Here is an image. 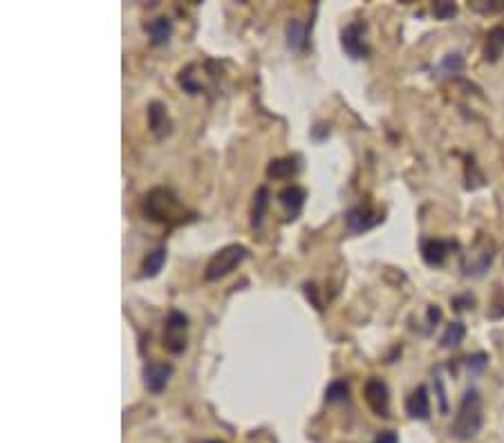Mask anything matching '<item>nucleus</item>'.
<instances>
[{
	"label": "nucleus",
	"mask_w": 504,
	"mask_h": 443,
	"mask_svg": "<svg viewBox=\"0 0 504 443\" xmlns=\"http://www.w3.org/2000/svg\"><path fill=\"white\" fill-rule=\"evenodd\" d=\"M363 394H365V403L370 405V410L376 417H390V392H388V385L381 378L376 376L367 378Z\"/></svg>",
	"instance_id": "39448f33"
},
{
	"label": "nucleus",
	"mask_w": 504,
	"mask_h": 443,
	"mask_svg": "<svg viewBox=\"0 0 504 443\" xmlns=\"http://www.w3.org/2000/svg\"><path fill=\"white\" fill-rule=\"evenodd\" d=\"M141 211L150 222L157 224H170L179 220L182 209H179V200L168 191V188H152V191L143 197Z\"/></svg>",
	"instance_id": "f03ea898"
},
{
	"label": "nucleus",
	"mask_w": 504,
	"mask_h": 443,
	"mask_svg": "<svg viewBox=\"0 0 504 443\" xmlns=\"http://www.w3.org/2000/svg\"><path fill=\"white\" fill-rule=\"evenodd\" d=\"M473 305V298L471 296H460V298H453V307L455 309H466V307Z\"/></svg>",
	"instance_id": "c756f323"
},
{
	"label": "nucleus",
	"mask_w": 504,
	"mask_h": 443,
	"mask_svg": "<svg viewBox=\"0 0 504 443\" xmlns=\"http://www.w3.org/2000/svg\"><path fill=\"white\" fill-rule=\"evenodd\" d=\"M308 200V193L301 186H287L278 193V202L285 206L287 211V222H294L303 211V204Z\"/></svg>",
	"instance_id": "f8f14e48"
},
{
	"label": "nucleus",
	"mask_w": 504,
	"mask_h": 443,
	"mask_svg": "<svg viewBox=\"0 0 504 443\" xmlns=\"http://www.w3.org/2000/svg\"><path fill=\"white\" fill-rule=\"evenodd\" d=\"M439 318H442V311H439V307L437 305H430L428 307V322L430 324H437Z\"/></svg>",
	"instance_id": "7c9ffc66"
},
{
	"label": "nucleus",
	"mask_w": 504,
	"mask_h": 443,
	"mask_svg": "<svg viewBox=\"0 0 504 443\" xmlns=\"http://www.w3.org/2000/svg\"><path fill=\"white\" fill-rule=\"evenodd\" d=\"M406 412L410 419L426 421L430 417V401H428V390L424 385H419L417 390H412V394L406 399Z\"/></svg>",
	"instance_id": "ddd939ff"
},
{
	"label": "nucleus",
	"mask_w": 504,
	"mask_h": 443,
	"mask_svg": "<svg viewBox=\"0 0 504 443\" xmlns=\"http://www.w3.org/2000/svg\"><path fill=\"white\" fill-rule=\"evenodd\" d=\"M206 443H222V441H206Z\"/></svg>",
	"instance_id": "2f4dec72"
},
{
	"label": "nucleus",
	"mask_w": 504,
	"mask_h": 443,
	"mask_svg": "<svg viewBox=\"0 0 504 443\" xmlns=\"http://www.w3.org/2000/svg\"><path fill=\"white\" fill-rule=\"evenodd\" d=\"M504 50V25L493 27L487 36V48H484V56L487 61H498V56Z\"/></svg>",
	"instance_id": "a211bd4d"
},
{
	"label": "nucleus",
	"mask_w": 504,
	"mask_h": 443,
	"mask_svg": "<svg viewBox=\"0 0 504 443\" xmlns=\"http://www.w3.org/2000/svg\"><path fill=\"white\" fill-rule=\"evenodd\" d=\"M464 336H466V327H464V324L462 322H451L446 327V331L442 333V338H439V347L453 349V347H457L464 340Z\"/></svg>",
	"instance_id": "6ab92c4d"
},
{
	"label": "nucleus",
	"mask_w": 504,
	"mask_h": 443,
	"mask_svg": "<svg viewBox=\"0 0 504 443\" xmlns=\"http://www.w3.org/2000/svg\"><path fill=\"white\" fill-rule=\"evenodd\" d=\"M247 256H249V251H247V247H242V244H229V247L220 249L209 260V265H206L204 280L206 282H213V280L229 276L233 269L240 267L242 262L247 260Z\"/></svg>",
	"instance_id": "7ed1b4c3"
},
{
	"label": "nucleus",
	"mask_w": 504,
	"mask_h": 443,
	"mask_svg": "<svg viewBox=\"0 0 504 443\" xmlns=\"http://www.w3.org/2000/svg\"><path fill=\"white\" fill-rule=\"evenodd\" d=\"M350 396V383L345 378H336V381H332L325 390V401L327 403H336V401H345Z\"/></svg>",
	"instance_id": "412c9836"
},
{
	"label": "nucleus",
	"mask_w": 504,
	"mask_h": 443,
	"mask_svg": "<svg viewBox=\"0 0 504 443\" xmlns=\"http://www.w3.org/2000/svg\"><path fill=\"white\" fill-rule=\"evenodd\" d=\"M433 385H435V390H437V399H439V410H442L444 414L448 412V399H446V390H444V383H442V376L435 374L433 376Z\"/></svg>",
	"instance_id": "a878e982"
},
{
	"label": "nucleus",
	"mask_w": 504,
	"mask_h": 443,
	"mask_svg": "<svg viewBox=\"0 0 504 443\" xmlns=\"http://www.w3.org/2000/svg\"><path fill=\"white\" fill-rule=\"evenodd\" d=\"M433 14L439 21H451V18L457 14V5L451 3V0H439V3L433 5Z\"/></svg>",
	"instance_id": "5701e85b"
},
{
	"label": "nucleus",
	"mask_w": 504,
	"mask_h": 443,
	"mask_svg": "<svg viewBox=\"0 0 504 443\" xmlns=\"http://www.w3.org/2000/svg\"><path fill=\"white\" fill-rule=\"evenodd\" d=\"M493 251H496L493 249V244L487 238H480L478 242H475V247L469 251L471 256L464 262V274L466 276H482L484 271L491 267L493 256H496Z\"/></svg>",
	"instance_id": "423d86ee"
},
{
	"label": "nucleus",
	"mask_w": 504,
	"mask_h": 443,
	"mask_svg": "<svg viewBox=\"0 0 504 443\" xmlns=\"http://www.w3.org/2000/svg\"><path fill=\"white\" fill-rule=\"evenodd\" d=\"M148 128H150L155 139H166L170 134L173 123H170V116H168V110H166L164 103L152 101L148 105Z\"/></svg>",
	"instance_id": "9b49d317"
},
{
	"label": "nucleus",
	"mask_w": 504,
	"mask_h": 443,
	"mask_svg": "<svg viewBox=\"0 0 504 443\" xmlns=\"http://www.w3.org/2000/svg\"><path fill=\"white\" fill-rule=\"evenodd\" d=\"M487 354H475V356H469V369H471V372H475V374H478V372H482V369L484 367H487Z\"/></svg>",
	"instance_id": "bb28decb"
},
{
	"label": "nucleus",
	"mask_w": 504,
	"mask_h": 443,
	"mask_svg": "<svg viewBox=\"0 0 504 443\" xmlns=\"http://www.w3.org/2000/svg\"><path fill=\"white\" fill-rule=\"evenodd\" d=\"M296 159L294 157H285V159H274L272 164L267 166V175L272 179H290L292 175H296Z\"/></svg>",
	"instance_id": "f3484780"
},
{
	"label": "nucleus",
	"mask_w": 504,
	"mask_h": 443,
	"mask_svg": "<svg viewBox=\"0 0 504 443\" xmlns=\"http://www.w3.org/2000/svg\"><path fill=\"white\" fill-rule=\"evenodd\" d=\"M146 32L150 36L152 45H164V43H168L170 34H173V23H170V18H166V16L152 18L146 25Z\"/></svg>",
	"instance_id": "2eb2a0df"
},
{
	"label": "nucleus",
	"mask_w": 504,
	"mask_h": 443,
	"mask_svg": "<svg viewBox=\"0 0 504 443\" xmlns=\"http://www.w3.org/2000/svg\"><path fill=\"white\" fill-rule=\"evenodd\" d=\"M305 296L312 298V302H314V307H316V309H323L319 296H316V287H314V285H305Z\"/></svg>",
	"instance_id": "c85d7f7f"
},
{
	"label": "nucleus",
	"mask_w": 504,
	"mask_h": 443,
	"mask_svg": "<svg viewBox=\"0 0 504 443\" xmlns=\"http://www.w3.org/2000/svg\"><path fill=\"white\" fill-rule=\"evenodd\" d=\"M455 247H457L455 242L430 238V240L421 242V258H424V262L430 267H442L448 258V253H451Z\"/></svg>",
	"instance_id": "9d476101"
},
{
	"label": "nucleus",
	"mask_w": 504,
	"mask_h": 443,
	"mask_svg": "<svg viewBox=\"0 0 504 443\" xmlns=\"http://www.w3.org/2000/svg\"><path fill=\"white\" fill-rule=\"evenodd\" d=\"M287 45H290V50L294 52H301L305 50V45H308V25L299 18H292L290 23H287Z\"/></svg>",
	"instance_id": "4468645a"
},
{
	"label": "nucleus",
	"mask_w": 504,
	"mask_h": 443,
	"mask_svg": "<svg viewBox=\"0 0 504 443\" xmlns=\"http://www.w3.org/2000/svg\"><path fill=\"white\" fill-rule=\"evenodd\" d=\"M469 7L480 14H498V12H504V0H491V3L478 0V3H469Z\"/></svg>",
	"instance_id": "b1692460"
},
{
	"label": "nucleus",
	"mask_w": 504,
	"mask_h": 443,
	"mask_svg": "<svg viewBox=\"0 0 504 443\" xmlns=\"http://www.w3.org/2000/svg\"><path fill=\"white\" fill-rule=\"evenodd\" d=\"M341 45L347 56L352 59H365L370 54V48H367L365 41V25L361 23H352L347 25L343 32H341Z\"/></svg>",
	"instance_id": "0eeeda50"
},
{
	"label": "nucleus",
	"mask_w": 504,
	"mask_h": 443,
	"mask_svg": "<svg viewBox=\"0 0 504 443\" xmlns=\"http://www.w3.org/2000/svg\"><path fill=\"white\" fill-rule=\"evenodd\" d=\"M484 423V410H482V399L478 390H466L462 396V403L457 408L455 421L451 426V435L460 441L473 439L482 430Z\"/></svg>",
	"instance_id": "f257e3e1"
},
{
	"label": "nucleus",
	"mask_w": 504,
	"mask_h": 443,
	"mask_svg": "<svg viewBox=\"0 0 504 443\" xmlns=\"http://www.w3.org/2000/svg\"><path fill=\"white\" fill-rule=\"evenodd\" d=\"M487 316H489V318H493V320H498V318H502V316H504V293L502 291H498L496 298H493Z\"/></svg>",
	"instance_id": "393cba45"
},
{
	"label": "nucleus",
	"mask_w": 504,
	"mask_h": 443,
	"mask_svg": "<svg viewBox=\"0 0 504 443\" xmlns=\"http://www.w3.org/2000/svg\"><path fill=\"white\" fill-rule=\"evenodd\" d=\"M383 222V215L379 211L370 209V206H352L345 215V224L350 233H365L374 229L376 224Z\"/></svg>",
	"instance_id": "6e6552de"
},
{
	"label": "nucleus",
	"mask_w": 504,
	"mask_h": 443,
	"mask_svg": "<svg viewBox=\"0 0 504 443\" xmlns=\"http://www.w3.org/2000/svg\"><path fill=\"white\" fill-rule=\"evenodd\" d=\"M269 200H272V193H269L267 186H260L256 195H254V209H251V224L254 229H260L265 220V213L269 209Z\"/></svg>",
	"instance_id": "dca6fc26"
},
{
	"label": "nucleus",
	"mask_w": 504,
	"mask_h": 443,
	"mask_svg": "<svg viewBox=\"0 0 504 443\" xmlns=\"http://www.w3.org/2000/svg\"><path fill=\"white\" fill-rule=\"evenodd\" d=\"M186 329H188V318L182 311H168L166 327H164V349L170 354H182L186 349Z\"/></svg>",
	"instance_id": "20e7f679"
},
{
	"label": "nucleus",
	"mask_w": 504,
	"mask_h": 443,
	"mask_svg": "<svg viewBox=\"0 0 504 443\" xmlns=\"http://www.w3.org/2000/svg\"><path fill=\"white\" fill-rule=\"evenodd\" d=\"M374 443H399V439H397V435H394L392 430H385V432H381V435L374 439Z\"/></svg>",
	"instance_id": "cd10ccee"
},
{
	"label": "nucleus",
	"mask_w": 504,
	"mask_h": 443,
	"mask_svg": "<svg viewBox=\"0 0 504 443\" xmlns=\"http://www.w3.org/2000/svg\"><path fill=\"white\" fill-rule=\"evenodd\" d=\"M170 374H173V367H170V365L150 360V363L143 365V385H146L148 392L159 394L166 387Z\"/></svg>",
	"instance_id": "1a4fd4ad"
},
{
	"label": "nucleus",
	"mask_w": 504,
	"mask_h": 443,
	"mask_svg": "<svg viewBox=\"0 0 504 443\" xmlns=\"http://www.w3.org/2000/svg\"><path fill=\"white\" fill-rule=\"evenodd\" d=\"M462 68H464V61H462L460 54H448V56H444L442 65H439V72L446 76L448 74H460Z\"/></svg>",
	"instance_id": "4be33fe9"
},
{
	"label": "nucleus",
	"mask_w": 504,
	"mask_h": 443,
	"mask_svg": "<svg viewBox=\"0 0 504 443\" xmlns=\"http://www.w3.org/2000/svg\"><path fill=\"white\" fill-rule=\"evenodd\" d=\"M164 262H166V249L164 247L150 251L146 256V260H143V276L155 278L161 271V267H164Z\"/></svg>",
	"instance_id": "aec40b11"
}]
</instances>
